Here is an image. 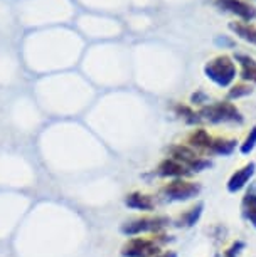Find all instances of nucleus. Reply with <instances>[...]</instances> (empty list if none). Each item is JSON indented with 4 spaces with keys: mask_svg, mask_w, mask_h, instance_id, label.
<instances>
[{
    "mask_svg": "<svg viewBox=\"0 0 256 257\" xmlns=\"http://www.w3.org/2000/svg\"><path fill=\"white\" fill-rule=\"evenodd\" d=\"M174 242V235L160 232L155 235H137L128 237L123 242L122 249H120V255L122 257H157L160 252Z\"/></svg>",
    "mask_w": 256,
    "mask_h": 257,
    "instance_id": "1",
    "label": "nucleus"
},
{
    "mask_svg": "<svg viewBox=\"0 0 256 257\" xmlns=\"http://www.w3.org/2000/svg\"><path fill=\"white\" fill-rule=\"evenodd\" d=\"M199 118L202 123L207 124H234V126H243L244 124V116L241 113V109L236 106L233 101L221 99V101H211L206 106L197 109Z\"/></svg>",
    "mask_w": 256,
    "mask_h": 257,
    "instance_id": "2",
    "label": "nucleus"
},
{
    "mask_svg": "<svg viewBox=\"0 0 256 257\" xmlns=\"http://www.w3.org/2000/svg\"><path fill=\"white\" fill-rule=\"evenodd\" d=\"M172 225V217L162 215V213H143V215L133 217L125 220L120 225V234L125 237H137V235H155L165 232Z\"/></svg>",
    "mask_w": 256,
    "mask_h": 257,
    "instance_id": "3",
    "label": "nucleus"
},
{
    "mask_svg": "<svg viewBox=\"0 0 256 257\" xmlns=\"http://www.w3.org/2000/svg\"><path fill=\"white\" fill-rule=\"evenodd\" d=\"M202 193V185L194 178H177L168 180L158 188V197L165 203L196 202Z\"/></svg>",
    "mask_w": 256,
    "mask_h": 257,
    "instance_id": "4",
    "label": "nucleus"
},
{
    "mask_svg": "<svg viewBox=\"0 0 256 257\" xmlns=\"http://www.w3.org/2000/svg\"><path fill=\"white\" fill-rule=\"evenodd\" d=\"M202 72L212 84L224 89L234 84L236 77H238V66H236V62L231 56L219 54L211 57L206 62L204 67H202Z\"/></svg>",
    "mask_w": 256,
    "mask_h": 257,
    "instance_id": "5",
    "label": "nucleus"
},
{
    "mask_svg": "<svg viewBox=\"0 0 256 257\" xmlns=\"http://www.w3.org/2000/svg\"><path fill=\"white\" fill-rule=\"evenodd\" d=\"M167 155L172 157L174 160H177L192 177L199 175V173H204L206 170H209L212 167L211 158L197 153L196 150L187 147L186 143H172L170 147L167 148Z\"/></svg>",
    "mask_w": 256,
    "mask_h": 257,
    "instance_id": "6",
    "label": "nucleus"
},
{
    "mask_svg": "<svg viewBox=\"0 0 256 257\" xmlns=\"http://www.w3.org/2000/svg\"><path fill=\"white\" fill-rule=\"evenodd\" d=\"M254 177H256V163L253 160H249V162H246L244 165L236 168L228 177V180H226V192L231 193V195L243 193L254 182Z\"/></svg>",
    "mask_w": 256,
    "mask_h": 257,
    "instance_id": "7",
    "label": "nucleus"
},
{
    "mask_svg": "<svg viewBox=\"0 0 256 257\" xmlns=\"http://www.w3.org/2000/svg\"><path fill=\"white\" fill-rule=\"evenodd\" d=\"M204 202L201 200H196L192 202L189 207L184 208L182 212H179L176 217L172 219V227L176 229H181V230H189V229H194V227L199 224L202 215H204Z\"/></svg>",
    "mask_w": 256,
    "mask_h": 257,
    "instance_id": "8",
    "label": "nucleus"
},
{
    "mask_svg": "<svg viewBox=\"0 0 256 257\" xmlns=\"http://www.w3.org/2000/svg\"><path fill=\"white\" fill-rule=\"evenodd\" d=\"M211 4L219 11L233 14L243 22H251L256 19V9L244 0H211Z\"/></svg>",
    "mask_w": 256,
    "mask_h": 257,
    "instance_id": "9",
    "label": "nucleus"
},
{
    "mask_svg": "<svg viewBox=\"0 0 256 257\" xmlns=\"http://www.w3.org/2000/svg\"><path fill=\"white\" fill-rule=\"evenodd\" d=\"M212 142H214V135L209 133L204 126H196L192 128L189 133L186 135L184 142L187 147H191L192 150H196L197 153L204 155V157L211 158V148H212Z\"/></svg>",
    "mask_w": 256,
    "mask_h": 257,
    "instance_id": "10",
    "label": "nucleus"
},
{
    "mask_svg": "<svg viewBox=\"0 0 256 257\" xmlns=\"http://www.w3.org/2000/svg\"><path fill=\"white\" fill-rule=\"evenodd\" d=\"M153 177L160 178V180H177V178H192V175L187 170L182 167L177 160H174L172 157H167L162 158L160 162L157 163V167L153 168Z\"/></svg>",
    "mask_w": 256,
    "mask_h": 257,
    "instance_id": "11",
    "label": "nucleus"
},
{
    "mask_svg": "<svg viewBox=\"0 0 256 257\" xmlns=\"http://www.w3.org/2000/svg\"><path fill=\"white\" fill-rule=\"evenodd\" d=\"M123 203H125V207L130 208V210L142 212V213H150V212L155 210L157 198L153 197L152 193L133 190V192H130V193L125 195Z\"/></svg>",
    "mask_w": 256,
    "mask_h": 257,
    "instance_id": "12",
    "label": "nucleus"
},
{
    "mask_svg": "<svg viewBox=\"0 0 256 257\" xmlns=\"http://www.w3.org/2000/svg\"><path fill=\"white\" fill-rule=\"evenodd\" d=\"M239 213L241 219L256 230V180L243 192L239 202Z\"/></svg>",
    "mask_w": 256,
    "mask_h": 257,
    "instance_id": "13",
    "label": "nucleus"
},
{
    "mask_svg": "<svg viewBox=\"0 0 256 257\" xmlns=\"http://www.w3.org/2000/svg\"><path fill=\"white\" fill-rule=\"evenodd\" d=\"M238 69V76L243 82H248L251 86H256V59L244 52H236L233 56Z\"/></svg>",
    "mask_w": 256,
    "mask_h": 257,
    "instance_id": "14",
    "label": "nucleus"
},
{
    "mask_svg": "<svg viewBox=\"0 0 256 257\" xmlns=\"http://www.w3.org/2000/svg\"><path fill=\"white\" fill-rule=\"evenodd\" d=\"M229 31H233L241 41L256 46V26L253 22H243V21L229 22Z\"/></svg>",
    "mask_w": 256,
    "mask_h": 257,
    "instance_id": "15",
    "label": "nucleus"
},
{
    "mask_svg": "<svg viewBox=\"0 0 256 257\" xmlns=\"http://www.w3.org/2000/svg\"><path fill=\"white\" fill-rule=\"evenodd\" d=\"M174 113H176V116L179 119H182L186 124L189 126H202V121L199 118V113H197L196 108H192L191 104H184V103H177L174 104Z\"/></svg>",
    "mask_w": 256,
    "mask_h": 257,
    "instance_id": "16",
    "label": "nucleus"
},
{
    "mask_svg": "<svg viewBox=\"0 0 256 257\" xmlns=\"http://www.w3.org/2000/svg\"><path fill=\"white\" fill-rule=\"evenodd\" d=\"M254 93V88L251 84H248V82H236V84L229 86L228 89V94H226V99L228 101H233V103H236V101L243 99V98H248V96H251Z\"/></svg>",
    "mask_w": 256,
    "mask_h": 257,
    "instance_id": "17",
    "label": "nucleus"
},
{
    "mask_svg": "<svg viewBox=\"0 0 256 257\" xmlns=\"http://www.w3.org/2000/svg\"><path fill=\"white\" fill-rule=\"evenodd\" d=\"M256 150V126H251V128L246 132L244 138L239 142L238 152L243 155V157H249Z\"/></svg>",
    "mask_w": 256,
    "mask_h": 257,
    "instance_id": "18",
    "label": "nucleus"
},
{
    "mask_svg": "<svg viewBox=\"0 0 256 257\" xmlns=\"http://www.w3.org/2000/svg\"><path fill=\"white\" fill-rule=\"evenodd\" d=\"M244 250H246V242L241 239H234L221 252H223V257H241V254H243Z\"/></svg>",
    "mask_w": 256,
    "mask_h": 257,
    "instance_id": "19",
    "label": "nucleus"
},
{
    "mask_svg": "<svg viewBox=\"0 0 256 257\" xmlns=\"http://www.w3.org/2000/svg\"><path fill=\"white\" fill-rule=\"evenodd\" d=\"M209 235H211V240L214 242L216 245L223 244V242L226 240V237H228V227H226L224 224L212 225L211 230H209Z\"/></svg>",
    "mask_w": 256,
    "mask_h": 257,
    "instance_id": "20",
    "label": "nucleus"
},
{
    "mask_svg": "<svg viewBox=\"0 0 256 257\" xmlns=\"http://www.w3.org/2000/svg\"><path fill=\"white\" fill-rule=\"evenodd\" d=\"M207 103H211L209 99V94L204 93V91H196V93L191 94V106L196 109L202 108V106H206Z\"/></svg>",
    "mask_w": 256,
    "mask_h": 257,
    "instance_id": "21",
    "label": "nucleus"
},
{
    "mask_svg": "<svg viewBox=\"0 0 256 257\" xmlns=\"http://www.w3.org/2000/svg\"><path fill=\"white\" fill-rule=\"evenodd\" d=\"M157 257H179V254H177V250L168 249V247H167V249H163Z\"/></svg>",
    "mask_w": 256,
    "mask_h": 257,
    "instance_id": "22",
    "label": "nucleus"
},
{
    "mask_svg": "<svg viewBox=\"0 0 256 257\" xmlns=\"http://www.w3.org/2000/svg\"><path fill=\"white\" fill-rule=\"evenodd\" d=\"M212 257H223V252H221V250H217V252H216V254H214V255H212Z\"/></svg>",
    "mask_w": 256,
    "mask_h": 257,
    "instance_id": "23",
    "label": "nucleus"
}]
</instances>
